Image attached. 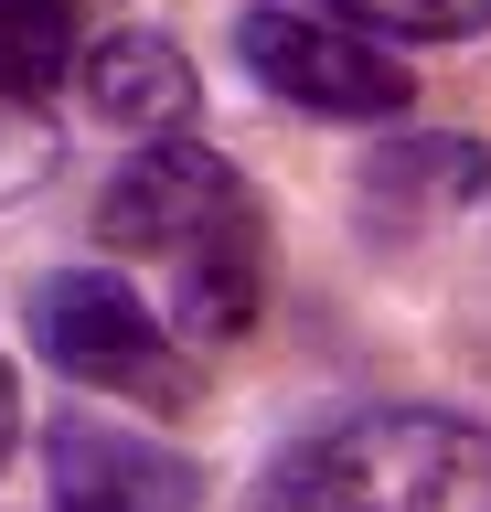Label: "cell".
Instances as JSON below:
<instances>
[{
  "label": "cell",
  "mask_w": 491,
  "mask_h": 512,
  "mask_svg": "<svg viewBox=\"0 0 491 512\" xmlns=\"http://www.w3.org/2000/svg\"><path fill=\"white\" fill-rule=\"evenodd\" d=\"M75 75V11L65 0H0V96L33 107Z\"/></svg>",
  "instance_id": "9"
},
{
  "label": "cell",
  "mask_w": 491,
  "mask_h": 512,
  "mask_svg": "<svg viewBox=\"0 0 491 512\" xmlns=\"http://www.w3.org/2000/svg\"><path fill=\"white\" fill-rule=\"evenodd\" d=\"M257 512H321V502H310V480H299V470H278V491H267Z\"/></svg>",
  "instance_id": "12"
},
{
  "label": "cell",
  "mask_w": 491,
  "mask_h": 512,
  "mask_svg": "<svg viewBox=\"0 0 491 512\" xmlns=\"http://www.w3.org/2000/svg\"><path fill=\"white\" fill-rule=\"evenodd\" d=\"M235 54L267 96H289L299 118H406V64L374 43L363 22H331V11H299V0H257L235 11Z\"/></svg>",
  "instance_id": "2"
},
{
  "label": "cell",
  "mask_w": 491,
  "mask_h": 512,
  "mask_svg": "<svg viewBox=\"0 0 491 512\" xmlns=\"http://www.w3.org/2000/svg\"><path fill=\"white\" fill-rule=\"evenodd\" d=\"M43 171H54V128H43L33 107H11V96H0V203H11V192H33Z\"/></svg>",
  "instance_id": "11"
},
{
  "label": "cell",
  "mask_w": 491,
  "mask_h": 512,
  "mask_svg": "<svg viewBox=\"0 0 491 512\" xmlns=\"http://www.w3.org/2000/svg\"><path fill=\"white\" fill-rule=\"evenodd\" d=\"M33 352L75 384H107V395H182V363H171V331L139 310V288L118 267H65V278L33 288Z\"/></svg>",
  "instance_id": "3"
},
{
  "label": "cell",
  "mask_w": 491,
  "mask_h": 512,
  "mask_svg": "<svg viewBox=\"0 0 491 512\" xmlns=\"http://www.w3.org/2000/svg\"><path fill=\"white\" fill-rule=\"evenodd\" d=\"M331 11H363V32H406V43H459L491 22V0H331Z\"/></svg>",
  "instance_id": "10"
},
{
  "label": "cell",
  "mask_w": 491,
  "mask_h": 512,
  "mask_svg": "<svg viewBox=\"0 0 491 512\" xmlns=\"http://www.w3.org/2000/svg\"><path fill=\"white\" fill-rule=\"evenodd\" d=\"M43 470H54V512H193L203 502V470L182 448L97 427V416H65L43 438Z\"/></svg>",
  "instance_id": "5"
},
{
  "label": "cell",
  "mask_w": 491,
  "mask_h": 512,
  "mask_svg": "<svg viewBox=\"0 0 491 512\" xmlns=\"http://www.w3.org/2000/svg\"><path fill=\"white\" fill-rule=\"evenodd\" d=\"M235 214H246L235 160L171 128V139H139V160L107 182L97 235H107L118 256H182V246H203V235H214V224H235Z\"/></svg>",
  "instance_id": "4"
},
{
  "label": "cell",
  "mask_w": 491,
  "mask_h": 512,
  "mask_svg": "<svg viewBox=\"0 0 491 512\" xmlns=\"http://www.w3.org/2000/svg\"><path fill=\"white\" fill-rule=\"evenodd\" d=\"M257 288H267V224H257V203L235 224H214L203 246H182L171 256V320H182V342H235L246 320H257Z\"/></svg>",
  "instance_id": "8"
},
{
  "label": "cell",
  "mask_w": 491,
  "mask_h": 512,
  "mask_svg": "<svg viewBox=\"0 0 491 512\" xmlns=\"http://www.w3.org/2000/svg\"><path fill=\"white\" fill-rule=\"evenodd\" d=\"M321 512H491V438L449 406H374L289 459Z\"/></svg>",
  "instance_id": "1"
},
{
  "label": "cell",
  "mask_w": 491,
  "mask_h": 512,
  "mask_svg": "<svg viewBox=\"0 0 491 512\" xmlns=\"http://www.w3.org/2000/svg\"><path fill=\"white\" fill-rule=\"evenodd\" d=\"M75 96L97 107L107 128H129V139H171V128L193 118V54L171 43V32H97V43H75Z\"/></svg>",
  "instance_id": "6"
},
{
  "label": "cell",
  "mask_w": 491,
  "mask_h": 512,
  "mask_svg": "<svg viewBox=\"0 0 491 512\" xmlns=\"http://www.w3.org/2000/svg\"><path fill=\"white\" fill-rule=\"evenodd\" d=\"M481 182H491V150H481V139H459V128H438V139H395V150L363 160L353 214H363V235L406 246V235H427V224H449Z\"/></svg>",
  "instance_id": "7"
},
{
  "label": "cell",
  "mask_w": 491,
  "mask_h": 512,
  "mask_svg": "<svg viewBox=\"0 0 491 512\" xmlns=\"http://www.w3.org/2000/svg\"><path fill=\"white\" fill-rule=\"evenodd\" d=\"M11 438H22V384H11V363H0V459H11Z\"/></svg>",
  "instance_id": "13"
}]
</instances>
